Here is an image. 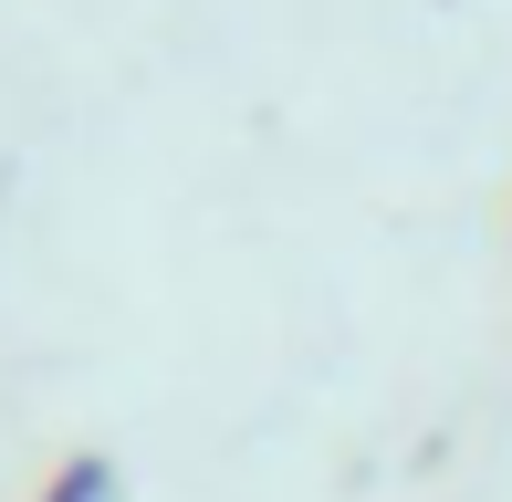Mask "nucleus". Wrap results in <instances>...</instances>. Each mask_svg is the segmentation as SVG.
I'll return each instance as SVG.
<instances>
[{
  "instance_id": "obj_1",
  "label": "nucleus",
  "mask_w": 512,
  "mask_h": 502,
  "mask_svg": "<svg viewBox=\"0 0 512 502\" xmlns=\"http://www.w3.org/2000/svg\"><path fill=\"white\" fill-rule=\"evenodd\" d=\"M42 502H115V461H105V450H63L53 482H42Z\"/></svg>"
}]
</instances>
